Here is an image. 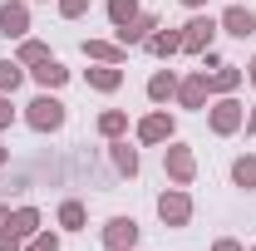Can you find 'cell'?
Instances as JSON below:
<instances>
[{
  "instance_id": "6da1fadb",
  "label": "cell",
  "mask_w": 256,
  "mask_h": 251,
  "mask_svg": "<svg viewBox=\"0 0 256 251\" xmlns=\"http://www.w3.org/2000/svg\"><path fill=\"white\" fill-rule=\"evenodd\" d=\"M25 118H30V128L50 133V128L64 124V104H60V98H50V94H40V98L30 104V114H25Z\"/></svg>"
},
{
  "instance_id": "7a4b0ae2",
  "label": "cell",
  "mask_w": 256,
  "mask_h": 251,
  "mask_svg": "<svg viewBox=\"0 0 256 251\" xmlns=\"http://www.w3.org/2000/svg\"><path fill=\"white\" fill-rule=\"evenodd\" d=\"M158 217L168 222V226H182V222L192 217V197L188 192H162L158 197Z\"/></svg>"
},
{
  "instance_id": "3957f363",
  "label": "cell",
  "mask_w": 256,
  "mask_h": 251,
  "mask_svg": "<svg viewBox=\"0 0 256 251\" xmlns=\"http://www.w3.org/2000/svg\"><path fill=\"white\" fill-rule=\"evenodd\" d=\"M212 30H217V25H212L207 15H197V20H188V30H182V50H188V54H202V50L212 44Z\"/></svg>"
},
{
  "instance_id": "277c9868",
  "label": "cell",
  "mask_w": 256,
  "mask_h": 251,
  "mask_svg": "<svg viewBox=\"0 0 256 251\" xmlns=\"http://www.w3.org/2000/svg\"><path fill=\"white\" fill-rule=\"evenodd\" d=\"M104 242H108L114 251H128L133 242H138V222L133 217H114L108 226H104Z\"/></svg>"
},
{
  "instance_id": "5b68a950",
  "label": "cell",
  "mask_w": 256,
  "mask_h": 251,
  "mask_svg": "<svg viewBox=\"0 0 256 251\" xmlns=\"http://www.w3.org/2000/svg\"><path fill=\"white\" fill-rule=\"evenodd\" d=\"M212 128H217V133H236V128H242V104H236V98H222V104L212 108Z\"/></svg>"
},
{
  "instance_id": "8992f818",
  "label": "cell",
  "mask_w": 256,
  "mask_h": 251,
  "mask_svg": "<svg viewBox=\"0 0 256 251\" xmlns=\"http://www.w3.org/2000/svg\"><path fill=\"white\" fill-rule=\"evenodd\" d=\"M138 138H143V143H168V138H172V118H168V114H148V118L138 124Z\"/></svg>"
},
{
  "instance_id": "52a82bcc",
  "label": "cell",
  "mask_w": 256,
  "mask_h": 251,
  "mask_svg": "<svg viewBox=\"0 0 256 251\" xmlns=\"http://www.w3.org/2000/svg\"><path fill=\"white\" fill-rule=\"evenodd\" d=\"M0 30L10 34V40L30 30V15H25V5H10V0H5V5H0Z\"/></svg>"
},
{
  "instance_id": "ba28073f",
  "label": "cell",
  "mask_w": 256,
  "mask_h": 251,
  "mask_svg": "<svg viewBox=\"0 0 256 251\" xmlns=\"http://www.w3.org/2000/svg\"><path fill=\"white\" fill-rule=\"evenodd\" d=\"M153 25H158L153 15H133L128 25H118V44H143V40H148V30H153Z\"/></svg>"
},
{
  "instance_id": "9c48e42d",
  "label": "cell",
  "mask_w": 256,
  "mask_h": 251,
  "mask_svg": "<svg viewBox=\"0 0 256 251\" xmlns=\"http://www.w3.org/2000/svg\"><path fill=\"white\" fill-rule=\"evenodd\" d=\"M5 226L25 242V236H34V226H40V212H34V207H20V212H10V217H5Z\"/></svg>"
},
{
  "instance_id": "30bf717a",
  "label": "cell",
  "mask_w": 256,
  "mask_h": 251,
  "mask_svg": "<svg viewBox=\"0 0 256 251\" xmlns=\"http://www.w3.org/2000/svg\"><path fill=\"white\" fill-rule=\"evenodd\" d=\"M222 25H226V34H242V40H246V34L256 30L252 10H242V5H232V10H226V15H222Z\"/></svg>"
},
{
  "instance_id": "8fae6325",
  "label": "cell",
  "mask_w": 256,
  "mask_h": 251,
  "mask_svg": "<svg viewBox=\"0 0 256 251\" xmlns=\"http://www.w3.org/2000/svg\"><path fill=\"white\" fill-rule=\"evenodd\" d=\"M178 98H182L188 108H202V104H207V74H197V79H188V84H178Z\"/></svg>"
},
{
  "instance_id": "7c38bea8",
  "label": "cell",
  "mask_w": 256,
  "mask_h": 251,
  "mask_svg": "<svg viewBox=\"0 0 256 251\" xmlns=\"http://www.w3.org/2000/svg\"><path fill=\"white\" fill-rule=\"evenodd\" d=\"M34 79H40L44 89H60L64 79H69V69H64V64H54V60H40V64H34Z\"/></svg>"
},
{
  "instance_id": "4fadbf2b",
  "label": "cell",
  "mask_w": 256,
  "mask_h": 251,
  "mask_svg": "<svg viewBox=\"0 0 256 251\" xmlns=\"http://www.w3.org/2000/svg\"><path fill=\"white\" fill-rule=\"evenodd\" d=\"M168 172L178 182H192V153L188 148H168Z\"/></svg>"
},
{
  "instance_id": "5bb4252c",
  "label": "cell",
  "mask_w": 256,
  "mask_h": 251,
  "mask_svg": "<svg viewBox=\"0 0 256 251\" xmlns=\"http://www.w3.org/2000/svg\"><path fill=\"white\" fill-rule=\"evenodd\" d=\"M89 84H94V89H104V94H108V89H118V84H124V74H118L114 64H98V69H89Z\"/></svg>"
},
{
  "instance_id": "9a60e30c",
  "label": "cell",
  "mask_w": 256,
  "mask_h": 251,
  "mask_svg": "<svg viewBox=\"0 0 256 251\" xmlns=\"http://www.w3.org/2000/svg\"><path fill=\"white\" fill-rule=\"evenodd\" d=\"M20 79H25L20 60H0V94H15V89H20Z\"/></svg>"
},
{
  "instance_id": "2e32d148",
  "label": "cell",
  "mask_w": 256,
  "mask_h": 251,
  "mask_svg": "<svg viewBox=\"0 0 256 251\" xmlns=\"http://www.w3.org/2000/svg\"><path fill=\"white\" fill-rule=\"evenodd\" d=\"M143 44H148V50H153V54H178V50H182V34H172V30H162V34H148V40H143Z\"/></svg>"
},
{
  "instance_id": "e0dca14e",
  "label": "cell",
  "mask_w": 256,
  "mask_h": 251,
  "mask_svg": "<svg viewBox=\"0 0 256 251\" xmlns=\"http://www.w3.org/2000/svg\"><path fill=\"white\" fill-rule=\"evenodd\" d=\"M178 94V79H172V74H153V79H148V98H153V104H162V98H172Z\"/></svg>"
},
{
  "instance_id": "ac0fdd59",
  "label": "cell",
  "mask_w": 256,
  "mask_h": 251,
  "mask_svg": "<svg viewBox=\"0 0 256 251\" xmlns=\"http://www.w3.org/2000/svg\"><path fill=\"white\" fill-rule=\"evenodd\" d=\"M207 74V69H202ZM242 84V69H217V74H207V89H222V94H232Z\"/></svg>"
},
{
  "instance_id": "d6986e66",
  "label": "cell",
  "mask_w": 256,
  "mask_h": 251,
  "mask_svg": "<svg viewBox=\"0 0 256 251\" xmlns=\"http://www.w3.org/2000/svg\"><path fill=\"white\" fill-rule=\"evenodd\" d=\"M84 54H94V60H104V64L124 60V50H118V44H104V40H84Z\"/></svg>"
},
{
  "instance_id": "ffe728a7",
  "label": "cell",
  "mask_w": 256,
  "mask_h": 251,
  "mask_svg": "<svg viewBox=\"0 0 256 251\" xmlns=\"http://www.w3.org/2000/svg\"><path fill=\"white\" fill-rule=\"evenodd\" d=\"M232 178H236V188H256V158H236Z\"/></svg>"
},
{
  "instance_id": "44dd1931",
  "label": "cell",
  "mask_w": 256,
  "mask_h": 251,
  "mask_svg": "<svg viewBox=\"0 0 256 251\" xmlns=\"http://www.w3.org/2000/svg\"><path fill=\"white\" fill-rule=\"evenodd\" d=\"M124 128H128V118H124V114H118V108H108V114L98 118V133H104V138H118Z\"/></svg>"
},
{
  "instance_id": "7402d4cb",
  "label": "cell",
  "mask_w": 256,
  "mask_h": 251,
  "mask_svg": "<svg viewBox=\"0 0 256 251\" xmlns=\"http://www.w3.org/2000/svg\"><path fill=\"white\" fill-rule=\"evenodd\" d=\"M114 162H118V172H128V178L138 172V153H133L128 143H114Z\"/></svg>"
},
{
  "instance_id": "603a6c76",
  "label": "cell",
  "mask_w": 256,
  "mask_h": 251,
  "mask_svg": "<svg viewBox=\"0 0 256 251\" xmlns=\"http://www.w3.org/2000/svg\"><path fill=\"white\" fill-rule=\"evenodd\" d=\"M133 15H138V5H133V0H108V20H114V25H128Z\"/></svg>"
},
{
  "instance_id": "cb8c5ba5",
  "label": "cell",
  "mask_w": 256,
  "mask_h": 251,
  "mask_svg": "<svg viewBox=\"0 0 256 251\" xmlns=\"http://www.w3.org/2000/svg\"><path fill=\"white\" fill-rule=\"evenodd\" d=\"M40 60H50V50H44L40 40H25V44H20V64H40Z\"/></svg>"
},
{
  "instance_id": "d4e9b609",
  "label": "cell",
  "mask_w": 256,
  "mask_h": 251,
  "mask_svg": "<svg viewBox=\"0 0 256 251\" xmlns=\"http://www.w3.org/2000/svg\"><path fill=\"white\" fill-rule=\"evenodd\" d=\"M60 222H64V226H84V207H79V202H64V207H60Z\"/></svg>"
},
{
  "instance_id": "484cf974",
  "label": "cell",
  "mask_w": 256,
  "mask_h": 251,
  "mask_svg": "<svg viewBox=\"0 0 256 251\" xmlns=\"http://www.w3.org/2000/svg\"><path fill=\"white\" fill-rule=\"evenodd\" d=\"M84 10H89V0H60V15H64V20H79Z\"/></svg>"
},
{
  "instance_id": "4316f807",
  "label": "cell",
  "mask_w": 256,
  "mask_h": 251,
  "mask_svg": "<svg viewBox=\"0 0 256 251\" xmlns=\"http://www.w3.org/2000/svg\"><path fill=\"white\" fill-rule=\"evenodd\" d=\"M0 251H20V236H15L5 222H0Z\"/></svg>"
},
{
  "instance_id": "83f0119b",
  "label": "cell",
  "mask_w": 256,
  "mask_h": 251,
  "mask_svg": "<svg viewBox=\"0 0 256 251\" xmlns=\"http://www.w3.org/2000/svg\"><path fill=\"white\" fill-rule=\"evenodd\" d=\"M30 251H60V236L44 232V236H34V242H30Z\"/></svg>"
},
{
  "instance_id": "f1b7e54d",
  "label": "cell",
  "mask_w": 256,
  "mask_h": 251,
  "mask_svg": "<svg viewBox=\"0 0 256 251\" xmlns=\"http://www.w3.org/2000/svg\"><path fill=\"white\" fill-rule=\"evenodd\" d=\"M10 118H15V108H10V98H5V94H0V128H5V124H10Z\"/></svg>"
},
{
  "instance_id": "f546056e",
  "label": "cell",
  "mask_w": 256,
  "mask_h": 251,
  "mask_svg": "<svg viewBox=\"0 0 256 251\" xmlns=\"http://www.w3.org/2000/svg\"><path fill=\"white\" fill-rule=\"evenodd\" d=\"M217 251H242V246H236V242H217Z\"/></svg>"
},
{
  "instance_id": "4dcf8cb0",
  "label": "cell",
  "mask_w": 256,
  "mask_h": 251,
  "mask_svg": "<svg viewBox=\"0 0 256 251\" xmlns=\"http://www.w3.org/2000/svg\"><path fill=\"white\" fill-rule=\"evenodd\" d=\"M246 133H256V114H252V118H246Z\"/></svg>"
},
{
  "instance_id": "1f68e13d",
  "label": "cell",
  "mask_w": 256,
  "mask_h": 251,
  "mask_svg": "<svg viewBox=\"0 0 256 251\" xmlns=\"http://www.w3.org/2000/svg\"><path fill=\"white\" fill-rule=\"evenodd\" d=\"M182 5H207V0H182Z\"/></svg>"
},
{
  "instance_id": "d6a6232c",
  "label": "cell",
  "mask_w": 256,
  "mask_h": 251,
  "mask_svg": "<svg viewBox=\"0 0 256 251\" xmlns=\"http://www.w3.org/2000/svg\"><path fill=\"white\" fill-rule=\"evenodd\" d=\"M246 74H252V79H256V60H252V69H246Z\"/></svg>"
},
{
  "instance_id": "836d02e7",
  "label": "cell",
  "mask_w": 256,
  "mask_h": 251,
  "mask_svg": "<svg viewBox=\"0 0 256 251\" xmlns=\"http://www.w3.org/2000/svg\"><path fill=\"white\" fill-rule=\"evenodd\" d=\"M0 162H5V148H0Z\"/></svg>"
},
{
  "instance_id": "e575fe53",
  "label": "cell",
  "mask_w": 256,
  "mask_h": 251,
  "mask_svg": "<svg viewBox=\"0 0 256 251\" xmlns=\"http://www.w3.org/2000/svg\"><path fill=\"white\" fill-rule=\"evenodd\" d=\"M0 222H5V207H0Z\"/></svg>"
},
{
  "instance_id": "d590c367",
  "label": "cell",
  "mask_w": 256,
  "mask_h": 251,
  "mask_svg": "<svg viewBox=\"0 0 256 251\" xmlns=\"http://www.w3.org/2000/svg\"><path fill=\"white\" fill-rule=\"evenodd\" d=\"M128 251H133V246H128Z\"/></svg>"
}]
</instances>
